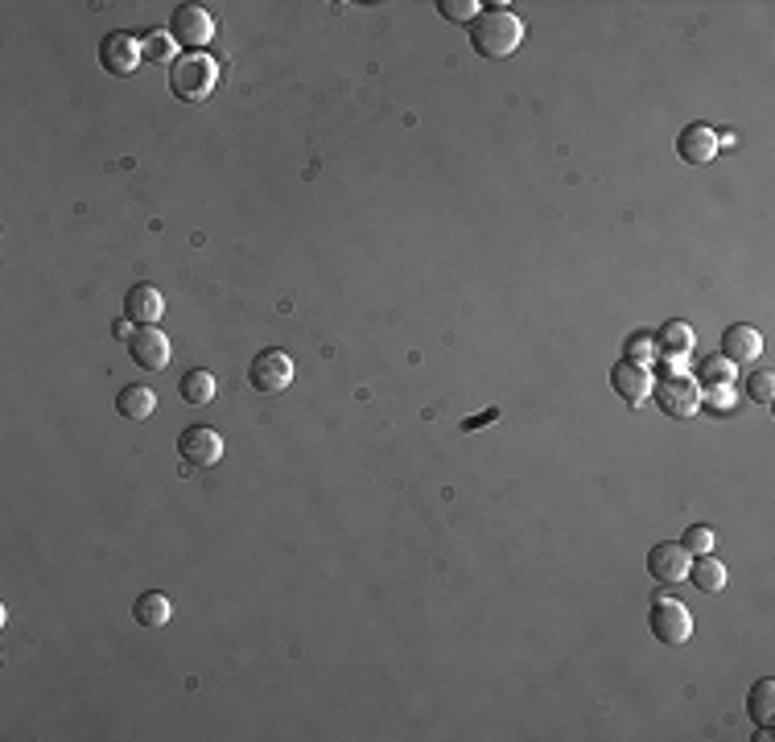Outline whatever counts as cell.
<instances>
[{
	"mask_svg": "<svg viewBox=\"0 0 775 742\" xmlns=\"http://www.w3.org/2000/svg\"><path fill=\"white\" fill-rule=\"evenodd\" d=\"M524 42V21L512 13V9H483L475 21H470V46H475V54L483 58H508L516 54Z\"/></svg>",
	"mask_w": 775,
	"mask_h": 742,
	"instance_id": "cell-1",
	"label": "cell"
},
{
	"mask_svg": "<svg viewBox=\"0 0 775 742\" xmlns=\"http://www.w3.org/2000/svg\"><path fill=\"white\" fill-rule=\"evenodd\" d=\"M215 83H219V66L207 54H182L170 66V91L182 104H202L215 91Z\"/></svg>",
	"mask_w": 775,
	"mask_h": 742,
	"instance_id": "cell-2",
	"label": "cell"
},
{
	"mask_svg": "<svg viewBox=\"0 0 775 742\" xmlns=\"http://www.w3.org/2000/svg\"><path fill=\"white\" fill-rule=\"evenodd\" d=\"M648 627L652 635L660 639V644L668 648H681L693 639V615H689V606L681 598H672V594H656L652 606H648Z\"/></svg>",
	"mask_w": 775,
	"mask_h": 742,
	"instance_id": "cell-3",
	"label": "cell"
},
{
	"mask_svg": "<svg viewBox=\"0 0 775 742\" xmlns=\"http://www.w3.org/2000/svg\"><path fill=\"white\" fill-rule=\"evenodd\" d=\"M170 38L186 50V54H198L215 38V21L202 5H178L174 17H170Z\"/></svg>",
	"mask_w": 775,
	"mask_h": 742,
	"instance_id": "cell-4",
	"label": "cell"
},
{
	"mask_svg": "<svg viewBox=\"0 0 775 742\" xmlns=\"http://www.w3.org/2000/svg\"><path fill=\"white\" fill-rule=\"evenodd\" d=\"M178 454L186 470H211L215 462H223V433L211 425H194L178 437Z\"/></svg>",
	"mask_w": 775,
	"mask_h": 742,
	"instance_id": "cell-5",
	"label": "cell"
},
{
	"mask_svg": "<svg viewBox=\"0 0 775 742\" xmlns=\"http://www.w3.org/2000/svg\"><path fill=\"white\" fill-rule=\"evenodd\" d=\"M99 66L116 79H128L141 66V38H132V33H124V29L108 33V38L99 42Z\"/></svg>",
	"mask_w": 775,
	"mask_h": 742,
	"instance_id": "cell-6",
	"label": "cell"
},
{
	"mask_svg": "<svg viewBox=\"0 0 775 742\" xmlns=\"http://www.w3.org/2000/svg\"><path fill=\"white\" fill-rule=\"evenodd\" d=\"M128 355L141 371H165L174 359V347L157 326H137L132 330V339H128Z\"/></svg>",
	"mask_w": 775,
	"mask_h": 742,
	"instance_id": "cell-7",
	"label": "cell"
},
{
	"mask_svg": "<svg viewBox=\"0 0 775 742\" xmlns=\"http://www.w3.org/2000/svg\"><path fill=\"white\" fill-rule=\"evenodd\" d=\"M248 380H252V388L256 392H285L289 384H293V359L285 355V351H260L256 359H252V371H248Z\"/></svg>",
	"mask_w": 775,
	"mask_h": 742,
	"instance_id": "cell-8",
	"label": "cell"
},
{
	"mask_svg": "<svg viewBox=\"0 0 775 742\" xmlns=\"http://www.w3.org/2000/svg\"><path fill=\"white\" fill-rule=\"evenodd\" d=\"M652 396H656V404L668 413V417H693L697 409H701V396H697V384L693 380H685V376H668L664 384H656L652 388Z\"/></svg>",
	"mask_w": 775,
	"mask_h": 742,
	"instance_id": "cell-9",
	"label": "cell"
},
{
	"mask_svg": "<svg viewBox=\"0 0 775 742\" xmlns=\"http://www.w3.org/2000/svg\"><path fill=\"white\" fill-rule=\"evenodd\" d=\"M689 561H693V553H689L681 541H664V545H652V553H648V573H652L656 582L672 586V582H685Z\"/></svg>",
	"mask_w": 775,
	"mask_h": 742,
	"instance_id": "cell-10",
	"label": "cell"
},
{
	"mask_svg": "<svg viewBox=\"0 0 775 742\" xmlns=\"http://www.w3.org/2000/svg\"><path fill=\"white\" fill-rule=\"evenodd\" d=\"M611 388L627 400V404H644L648 396H652V388H656V380H652V371L644 367V363H615V371H611Z\"/></svg>",
	"mask_w": 775,
	"mask_h": 742,
	"instance_id": "cell-11",
	"label": "cell"
},
{
	"mask_svg": "<svg viewBox=\"0 0 775 742\" xmlns=\"http://www.w3.org/2000/svg\"><path fill=\"white\" fill-rule=\"evenodd\" d=\"M165 314V297L157 293V285H132L124 293V318L141 322V326H157V318Z\"/></svg>",
	"mask_w": 775,
	"mask_h": 742,
	"instance_id": "cell-12",
	"label": "cell"
},
{
	"mask_svg": "<svg viewBox=\"0 0 775 742\" xmlns=\"http://www.w3.org/2000/svg\"><path fill=\"white\" fill-rule=\"evenodd\" d=\"M677 153L689 165H710L718 157V132L705 128V124H689L681 137H677Z\"/></svg>",
	"mask_w": 775,
	"mask_h": 742,
	"instance_id": "cell-13",
	"label": "cell"
},
{
	"mask_svg": "<svg viewBox=\"0 0 775 742\" xmlns=\"http://www.w3.org/2000/svg\"><path fill=\"white\" fill-rule=\"evenodd\" d=\"M722 355L738 367V363H755L763 355V334L755 326H730L722 334Z\"/></svg>",
	"mask_w": 775,
	"mask_h": 742,
	"instance_id": "cell-14",
	"label": "cell"
},
{
	"mask_svg": "<svg viewBox=\"0 0 775 742\" xmlns=\"http://www.w3.org/2000/svg\"><path fill=\"white\" fill-rule=\"evenodd\" d=\"M132 615H137V623L145 631H161L165 623L174 619V602L165 598L161 590H149V594H141L137 602H132Z\"/></svg>",
	"mask_w": 775,
	"mask_h": 742,
	"instance_id": "cell-15",
	"label": "cell"
},
{
	"mask_svg": "<svg viewBox=\"0 0 775 742\" xmlns=\"http://www.w3.org/2000/svg\"><path fill=\"white\" fill-rule=\"evenodd\" d=\"M116 409H120V417H128V421H149V417L157 413V396H153V388H145V384H128V388L116 396Z\"/></svg>",
	"mask_w": 775,
	"mask_h": 742,
	"instance_id": "cell-16",
	"label": "cell"
},
{
	"mask_svg": "<svg viewBox=\"0 0 775 742\" xmlns=\"http://www.w3.org/2000/svg\"><path fill=\"white\" fill-rule=\"evenodd\" d=\"M178 396L186 404H194V409H202V404L215 400V376H211V371H202V367L186 371V376L178 380Z\"/></svg>",
	"mask_w": 775,
	"mask_h": 742,
	"instance_id": "cell-17",
	"label": "cell"
},
{
	"mask_svg": "<svg viewBox=\"0 0 775 742\" xmlns=\"http://www.w3.org/2000/svg\"><path fill=\"white\" fill-rule=\"evenodd\" d=\"M689 578H693L697 590L718 594V590L726 586V565H722L718 557H710V553H701L697 561H689Z\"/></svg>",
	"mask_w": 775,
	"mask_h": 742,
	"instance_id": "cell-18",
	"label": "cell"
},
{
	"mask_svg": "<svg viewBox=\"0 0 775 742\" xmlns=\"http://www.w3.org/2000/svg\"><path fill=\"white\" fill-rule=\"evenodd\" d=\"M747 714H751V722L771 726V718H775V681L771 677H763V681L751 685V693H747Z\"/></svg>",
	"mask_w": 775,
	"mask_h": 742,
	"instance_id": "cell-19",
	"label": "cell"
},
{
	"mask_svg": "<svg viewBox=\"0 0 775 742\" xmlns=\"http://www.w3.org/2000/svg\"><path fill=\"white\" fill-rule=\"evenodd\" d=\"M697 380L710 384V388H730V380H734V363H730L726 355H710V359L697 367Z\"/></svg>",
	"mask_w": 775,
	"mask_h": 742,
	"instance_id": "cell-20",
	"label": "cell"
},
{
	"mask_svg": "<svg viewBox=\"0 0 775 742\" xmlns=\"http://www.w3.org/2000/svg\"><path fill=\"white\" fill-rule=\"evenodd\" d=\"M660 343H664V351L668 355H689L693 351V326L689 322H668L664 330H660Z\"/></svg>",
	"mask_w": 775,
	"mask_h": 742,
	"instance_id": "cell-21",
	"label": "cell"
},
{
	"mask_svg": "<svg viewBox=\"0 0 775 742\" xmlns=\"http://www.w3.org/2000/svg\"><path fill=\"white\" fill-rule=\"evenodd\" d=\"M174 50H178V42L170 38V33H161V29H153V33H145V38H141V58H149V62L174 58Z\"/></svg>",
	"mask_w": 775,
	"mask_h": 742,
	"instance_id": "cell-22",
	"label": "cell"
},
{
	"mask_svg": "<svg viewBox=\"0 0 775 742\" xmlns=\"http://www.w3.org/2000/svg\"><path fill=\"white\" fill-rule=\"evenodd\" d=\"M437 13H442L446 21H458V25H470L483 9H479V0H437Z\"/></svg>",
	"mask_w": 775,
	"mask_h": 742,
	"instance_id": "cell-23",
	"label": "cell"
},
{
	"mask_svg": "<svg viewBox=\"0 0 775 742\" xmlns=\"http://www.w3.org/2000/svg\"><path fill=\"white\" fill-rule=\"evenodd\" d=\"M689 553H714V545H718V532L714 528H705V524H693V528H685V541H681Z\"/></svg>",
	"mask_w": 775,
	"mask_h": 742,
	"instance_id": "cell-24",
	"label": "cell"
},
{
	"mask_svg": "<svg viewBox=\"0 0 775 742\" xmlns=\"http://www.w3.org/2000/svg\"><path fill=\"white\" fill-rule=\"evenodd\" d=\"M747 392H751L755 404H771V396H775V376H771V371H755L751 384H747Z\"/></svg>",
	"mask_w": 775,
	"mask_h": 742,
	"instance_id": "cell-25",
	"label": "cell"
},
{
	"mask_svg": "<svg viewBox=\"0 0 775 742\" xmlns=\"http://www.w3.org/2000/svg\"><path fill=\"white\" fill-rule=\"evenodd\" d=\"M656 351H660V347L648 339V334H635V339L627 343V363H652Z\"/></svg>",
	"mask_w": 775,
	"mask_h": 742,
	"instance_id": "cell-26",
	"label": "cell"
},
{
	"mask_svg": "<svg viewBox=\"0 0 775 742\" xmlns=\"http://www.w3.org/2000/svg\"><path fill=\"white\" fill-rule=\"evenodd\" d=\"M491 421H499V409H487V413H479V417H470V421H462V429H466V433H475L479 425H491Z\"/></svg>",
	"mask_w": 775,
	"mask_h": 742,
	"instance_id": "cell-27",
	"label": "cell"
},
{
	"mask_svg": "<svg viewBox=\"0 0 775 742\" xmlns=\"http://www.w3.org/2000/svg\"><path fill=\"white\" fill-rule=\"evenodd\" d=\"M710 404L726 413V409H730V388H714V392H710Z\"/></svg>",
	"mask_w": 775,
	"mask_h": 742,
	"instance_id": "cell-28",
	"label": "cell"
},
{
	"mask_svg": "<svg viewBox=\"0 0 775 742\" xmlns=\"http://www.w3.org/2000/svg\"><path fill=\"white\" fill-rule=\"evenodd\" d=\"M112 334H116V339H124V343H128V339H132V322H128V318H120V322L112 326Z\"/></svg>",
	"mask_w": 775,
	"mask_h": 742,
	"instance_id": "cell-29",
	"label": "cell"
}]
</instances>
